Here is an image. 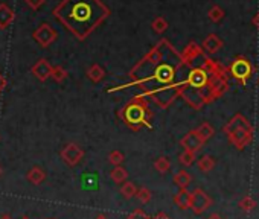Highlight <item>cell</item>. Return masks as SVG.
<instances>
[{"label": "cell", "instance_id": "3957f363", "mask_svg": "<svg viewBox=\"0 0 259 219\" xmlns=\"http://www.w3.org/2000/svg\"><path fill=\"white\" fill-rule=\"evenodd\" d=\"M117 117L134 132L142 128H151L153 111L145 94L142 93L131 97L121 110H117Z\"/></svg>", "mask_w": 259, "mask_h": 219}, {"label": "cell", "instance_id": "1f68e13d", "mask_svg": "<svg viewBox=\"0 0 259 219\" xmlns=\"http://www.w3.org/2000/svg\"><path fill=\"white\" fill-rule=\"evenodd\" d=\"M127 219H151L142 209H136V210H133L128 216H127Z\"/></svg>", "mask_w": 259, "mask_h": 219}, {"label": "cell", "instance_id": "277c9868", "mask_svg": "<svg viewBox=\"0 0 259 219\" xmlns=\"http://www.w3.org/2000/svg\"><path fill=\"white\" fill-rule=\"evenodd\" d=\"M227 72L235 81H238L241 86H246L255 72V67L246 56H236L232 61V64L227 67Z\"/></svg>", "mask_w": 259, "mask_h": 219}, {"label": "cell", "instance_id": "9c48e42d", "mask_svg": "<svg viewBox=\"0 0 259 219\" xmlns=\"http://www.w3.org/2000/svg\"><path fill=\"white\" fill-rule=\"evenodd\" d=\"M59 157L63 158V162H64L67 166L75 168L76 165L81 163V160L84 158V151H83L81 146L76 145V143H67V145L61 149V152H59Z\"/></svg>", "mask_w": 259, "mask_h": 219}, {"label": "cell", "instance_id": "60d3db41", "mask_svg": "<svg viewBox=\"0 0 259 219\" xmlns=\"http://www.w3.org/2000/svg\"><path fill=\"white\" fill-rule=\"evenodd\" d=\"M0 175H2V168H0Z\"/></svg>", "mask_w": 259, "mask_h": 219}, {"label": "cell", "instance_id": "cb8c5ba5", "mask_svg": "<svg viewBox=\"0 0 259 219\" xmlns=\"http://www.w3.org/2000/svg\"><path fill=\"white\" fill-rule=\"evenodd\" d=\"M168 22H166V18L165 17H155L153 22H151V28H153V31L155 32V34H158V35H162L166 29H168Z\"/></svg>", "mask_w": 259, "mask_h": 219}, {"label": "cell", "instance_id": "836d02e7", "mask_svg": "<svg viewBox=\"0 0 259 219\" xmlns=\"http://www.w3.org/2000/svg\"><path fill=\"white\" fill-rule=\"evenodd\" d=\"M5 87H6V79L2 73H0V93L5 90Z\"/></svg>", "mask_w": 259, "mask_h": 219}, {"label": "cell", "instance_id": "d4e9b609", "mask_svg": "<svg viewBox=\"0 0 259 219\" xmlns=\"http://www.w3.org/2000/svg\"><path fill=\"white\" fill-rule=\"evenodd\" d=\"M136 192H137V187H136L134 183H131V181L122 183V186H121V195L125 198V200H131V198H134L136 196Z\"/></svg>", "mask_w": 259, "mask_h": 219}, {"label": "cell", "instance_id": "8fae6325", "mask_svg": "<svg viewBox=\"0 0 259 219\" xmlns=\"http://www.w3.org/2000/svg\"><path fill=\"white\" fill-rule=\"evenodd\" d=\"M180 146H183L185 151L197 154L198 151L205 146V142L200 138V135L195 132V130H192L188 134H185V137L180 140Z\"/></svg>", "mask_w": 259, "mask_h": 219}, {"label": "cell", "instance_id": "ba28073f", "mask_svg": "<svg viewBox=\"0 0 259 219\" xmlns=\"http://www.w3.org/2000/svg\"><path fill=\"white\" fill-rule=\"evenodd\" d=\"M210 206H212L210 196H209L203 189H195V190L191 192V206H189V209H191L195 215L205 213Z\"/></svg>", "mask_w": 259, "mask_h": 219}, {"label": "cell", "instance_id": "5b68a950", "mask_svg": "<svg viewBox=\"0 0 259 219\" xmlns=\"http://www.w3.org/2000/svg\"><path fill=\"white\" fill-rule=\"evenodd\" d=\"M209 81H210V75L202 66H197V67L192 66L186 73L185 86L188 88H194L197 91H200V96H202V93L207 88Z\"/></svg>", "mask_w": 259, "mask_h": 219}, {"label": "cell", "instance_id": "52a82bcc", "mask_svg": "<svg viewBox=\"0 0 259 219\" xmlns=\"http://www.w3.org/2000/svg\"><path fill=\"white\" fill-rule=\"evenodd\" d=\"M253 134L255 130L253 127H247V128H240V130H235L232 132L227 134L229 142L236 148V149H244L249 143H252L253 140Z\"/></svg>", "mask_w": 259, "mask_h": 219}, {"label": "cell", "instance_id": "ffe728a7", "mask_svg": "<svg viewBox=\"0 0 259 219\" xmlns=\"http://www.w3.org/2000/svg\"><path fill=\"white\" fill-rule=\"evenodd\" d=\"M110 178H111V181L116 183V184H122L127 181V178H128V172L125 168L122 166H114V169L110 172Z\"/></svg>", "mask_w": 259, "mask_h": 219}, {"label": "cell", "instance_id": "d6986e66", "mask_svg": "<svg viewBox=\"0 0 259 219\" xmlns=\"http://www.w3.org/2000/svg\"><path fill=\"white\" fill-rule=\"evenodd\" d=\"M174 183H175V186L178 187V189H188V186L191 184V181H192V176L186 172V171H180V172H177L175 175H174Z\"/></svg>", "mask_w": 259, "mask_h": 219}, {"label": "cell", "instance_id": "9a60e30c", "mask_svg": "<svg viewBox=\"0 0 259 219\" xmlns=\"http://www.w3.org/2000/svg\"><path fill=\"white\" fill-rule=\"evenodd\" d=\"M15 20V12L6 5V3H0V29H6L9 28Z\"/></svg>", "mask_w": 259, "mask_h": 219}, {"label": "cell", "instance_id": "8992f818", "mask_svg": "<svg viewBox=\"0 0 259 219\" xmlns=\"http://www.w3.org/2000/svg\"><path fill=\"white\" fill-rule=\"evenodd\" d=\"M32 38L35 42L42 46V47H49L51 44H53L58 38V32L55 31V28H52L49 23H43L40 25L34 32H32Z\"/></svg>", "mask_w": 259, "mask_h": 219}, {"label": "cell", "instance_id": "8d00e7d4", "mask_svg": "<svg viewBox=\"0 0 259 219\" xmlns=\"http://www.w3.org/2000/svg\"><path fill=\"white\" fill-rule=\"evenodd\" d=\"M207 219H223V218H221L220 215H216V213H213V215H210V216H209Z\"/></svg>", "mask_w": 259, "mask_h": 219}, {"label": "cell", "instance_id": "7a4b0ae2", "mask_svg": "<svg viewBox=\"0 0 259 219\" xmlns=\"http://www.w3.org/2000/svg\"><path fill=\"white\" fill-rule=\"evenodd\" d=\"M52 14L76 40L84 42L110 17L111 11L103 0H61Z\"/></svg>", "mask_w": 259, "mask_h": 219}, {"label": "cell", "instance_id": "44dd1931", "mask_svg": "<svg viewBox=\"0 0 259 219\" xmlns=\"http://www.w3.org/2000/svg\"><path fill=\"white\" fill-rule=\"evenodd\" d=\"M195 132H197L198 135H200V138L206 143V142L209 140V138L215 134V130H213V127H212L209 122H203L200 127L195 128Z\"/></svg>", "mask_w": 259, "mask_h": 219}, {"label": "cell", "instance_id": "83f0119b", "mask_svg": "<svg viewBox=\"0 0 259 219\" xmlns=\"http://www.w3.org/2000/svg\"><path fill=\"white\" fill-rule=\"evenodd\" d=\"M238 206H240V209L246 213H250L255 207H256V201L253 200L252 196H244L240 200V203H238Z\"/></svg>", "mask_w": 259, "mask_h": 219}, {"label": "cell", "instance_id": "7402d4cb", "mask_svg": "<svg viewBox=\"0 0 259 219\" xmlns=\"http://www.w3.org/2000/svg\"><path fill=\"white\" fill-rule=\"evenodd\" d=\"M197 166H198V169H200L202 172L207 174V172H210L215 168V158L210 157V155H203L202 158H198Z\"/></svg>", "mask_w": 259, "mask_h": 219}, {"label": "cell", "instance_id": "5bb4252c", "mask_svg": "<svg viewBox=\"0 0 259 219\" xmlns=\"http://www.w3.org/2000/svg\"><path fill=\"white\" fill-rule=\"evenodd\" d=\"M247 127H252L250 125V122L247 121V119L243 116V114H235L230 121L223 127V132L227 135L229 132H232V131H235V130H240V128H247Z\"/></svg>", "mask_w": 259, "mask_h": 219}, {"label": "cell", "instance_id": "f1b7e54d", "mask_svg": "<svg viewBox=\"0 0 259 219\" xmlns=\"http://www.w3.org/2000/svg\"><path fill=\"white\" fill-rule=\"evenodd\" d=\"M125 160V157L121 151H111L108 154V163L113 166H121Z\"/></svg>", "mask_w": 259, "mask_h": 219}, {"label": "cell", "instance_id": "484cf974", "mask_svg": "<svg viewBox=\"0 0 259 219\" xmlns=\"http://www.w3.org/2000/svg\"><path fill=\"white\" fill-rule=\"evenodd\" d=\"M154 169H155L158 174L165 175V174L171 169V162L168 160L166 157H158L157 160L154 162Z\"/></svg>", "mask_w": 259, "mask_h": 219}, {"label": "cell", "instance_id": "d590c367", "mask_svg": "<svg viewBox=\"0 0 259 219\" xmlns=\"http://www.w3.org/2000/svg\"><path fill=\"white\" fill-rule=\"evenodd\" d=\"M252 23H253V25L256 26V29L259 31V12H258V14H256L255 17H253V20H252Z\"/></svg>", "mask_w": 259, "mask_h": 219}, {"label": "cell", "instance_id": "6da1fadb", "mask_svg": "<svg viewBox=\"0 0 259 219\" xmlns=\"http://www.w3.org/2000/svg\"><path fill=\"white\" fill-rule=\"evenodd\" d=\"M189 69L191 67L182 61L177 49L166 38H162L128 72L130 83L127 86L110 88L108 91H116L127 87H139L144 90V94H148L158 88L185 81Z\"/></svg>", "mask_w": 259, "mask_h": 219}, {"label": "cell", "instance_id": "ab89813d", "mask_svg": "<svg viewBox=\"0 0 259 219\" xmlns=\"http://www.w3.org/2000/svg\"><path fill=\"white\" fill-rule=\"evenodd\" d=\"M22 219H29V218H28V216H23V218H22Z\"/></svg>", "mask_w": 259, "mask_h": 219}, {"label": "cell", "instance_id": "e575fe53", "mask_svg": "<svg viewBox=\"0 0 259 219\" xmlns=\"http://www.w3.org/2000/svg\"><path fill=\"white\" fill-rule=\"evenodd\" d=\"M151 219H171L166 213H163V212H160V213H157L154 218H151Z\"/></svg>", "mask_w": 259, "mask_h": 219}, {"label": "cell", "instance_id": "f35d334b", "mask_svg": "<svg viewBox=\"0 0 259 219\" xmlns=\"http://www.w3.org/2000/svg\"><path fill=\"white\" fill-rule=\"evenodd\" d=\"M95 219H108V218H107L105 215H98V216H96Z\"/></svg>", "mask_w": 259, "mask_h": 219}, {"label": "cell", "instance_id": "7c38bea8", "mask_svg": "<svg viewBox=\"0 0 259 219\" xmlns=\"http://www.w3.org/2000/svg\"><path fill=\"white\" fill-rule=\"evenodd\" d=\"M51 72H52V66L46 58H40L38 61L31 67L32 76L37 78L40 83L48 81V79L51 78Z\"/></svg>", "mask_w": 259, "mask_h": 219}, {"label": "cell", "instance_id": "e0dca14e", "mask_svg": "<svg viewBox=\"0 0 259 219\" xmlns=\"http://www.w3.org/2000/svg\"><path fill=\"white\" fill-rule=\"evenodd\" d=\"M107 72L103 66H99V64H92L87 70H86V76L90 79L92 83L98 84V83H101L103 79L105 78Z\"/></svg>", "mask_w": 259, "mask_h": 219}, {"label": "cell", "instance_id": "4dcf8cb0", "mask_svg": "<svg viewBox=\"0 0 259 219\" xmlns=\"http://www.w3.org/2000/svg\"><path fill=\"white\" fill-rule=\"evenodd\" d=\"M195 154L194 152H189V151H183L182 154H180V157H178V162H180L183 166H192L194 165V162H195Z\"/></svg>", "mask_w": 259, "mask_h": 219}, {"label": "cell", "instance_id": "ac0fdd59", "mask_svg": "<svg viewBox=\"0 0 259 219\" xmlns=\"http://www.w3.org/2000/svg\"><path fill=\"white\" fill-rule=\"evenodd\" d=\"M26 180L34 184V186H38V184H42L45 180H46V172L45 169L42 168H38V166H34L29 169V172L26 174Z\"/></svg>", "mask_w": 259, "mask_h": 219}, {"label": "cell", "instance_id": "f546056e", "mask_svg": "<svg viewBox=\"0 0 259 219\" xmlns=\"http://www.w3.org/2000/svg\"><path fill=\"white\" fill-rule=\"evenodd\" d=\"M151 190L148 187H141V189H137L136 192V198L139 201H141L142 204H148L151 201Z\"/></svg>", "mask_w": 259, "mask_h": 219}, {"label": "cell", "instance_id": "d6a6232c", "mask_svg": "<svg viewBox=\"0 0 259 219\" xmlns=\"http://www.w3.org/2000/svg\"><path fill=\"white\" fill-rule=\"evenodd\" d=\"M46 2H48V0H25V3H26L32 11H38Z\"/></svg>", "mask_w": 259, "mask_h": 219}, {"label": "cell", "instance_id": "2e32d148", "mask_svg": "<svg viewBox=\"0 0 259 219\" xmlns=\"http://www.w3.org/2000/svg\"><path fill=\"white\" fill-rule=\"evenodd\" d=\"M174 204L178 209L188 210L189 206H191V192L188 189H180L174 195Z\"/></svg>", "mask_w": 259, "mask_h": 219}, {"label": "cell", "instance_id": "4fadbf2b", "mask_svg": "<svg viewBox=\"0 0 259 219\" xmlns=\"http://www.w3.org/2000/svg\"><path fill=\"white\" fill-rule=\"evenodd\" d=\"M223 47V40L218 37L216 34H209L206 38H205V42L202 44V49L209 53V55H213L216 53L218 50H220Z\"/></svg>", "mask_w": 259, "mask_h": 219}, {"label": "cell", "instance_id": "603a6c76", "mask_svg": "<svg viewBox=\"0 0 259 219\" xmlns=\"http://www.w3.org/2000/svg\"><path fill=\"white\" fill-rule=\"evenodd\" d=\"M51 78L55 83H63L69 78L67 70L63 66H52V72H51Z\"/></svg>", "mask_w": 259, "mask_h": 219}, {"label": "cell", "instance_id": "30bf717a", "mask_svg": "<svg viewBox=\"0 0 259 219\" xmlns=\"http://www.w3.org/2000/svg\"><path fill=\"white\" fill-rule=\"evenodd\" d=\"M180 58H182V61H183L186 66L192 67V64L197 61L198 58H205V50L202 49L200 44H197L195 42H191V43L183 49V52L180 53Z\"/></svg>", "mask_w": 259, "mask_h": 219}, {"label": "cell", "instance_id": "74e56055", "mask_svg": "<svg viewBox=\"0 0 259 219\" xmlns=\"http://www.w3.org/2000/svg\"><path fill=\"white\" fill-rule=\"evenodd\" d=\"M0 219H12L8 213H5V215H2V216H0Z\"/></svg>", "mask_w": 259, "mask_h": 219}, {"label": "cell", "instance_id": "4316f807", "mask_svg": "<svg viewBox=\"0 0 259 219\" xmlns=\"http://www.w3.org/2000/svg\"><path fill=\"white\" fill-rule=\"evenodd\" d=\"M207 17H209V20L210 22H213V23H218V22H221L223 20V17H224V11H223V8L221 6H218V5H213L210 9H209V12H207Z\"/></svg>", "mask_w": 259, "mask_h": 219}]
</instances>
